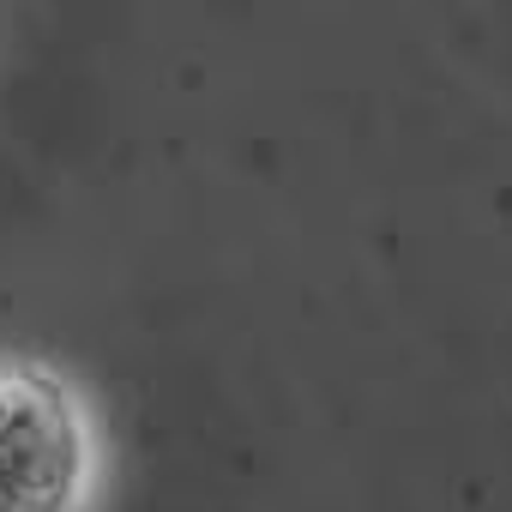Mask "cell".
Listing matches in <instances>:
<instances>
[{
  "mask_svg": "<svg viewBox=\"0 0 512 512\" xmlns=\"http://www.w3.org/2000/svg\"><path fill=\"white\" fill-rule=\"evenodd\" d=\"M91 428L79 398L25 362H0V512H79Z\"/></svg>",
  "mask_w": 512,
  "mask_h": 512,
  "instance_id": "1",
  "label": "cell"
}]
</instances>
